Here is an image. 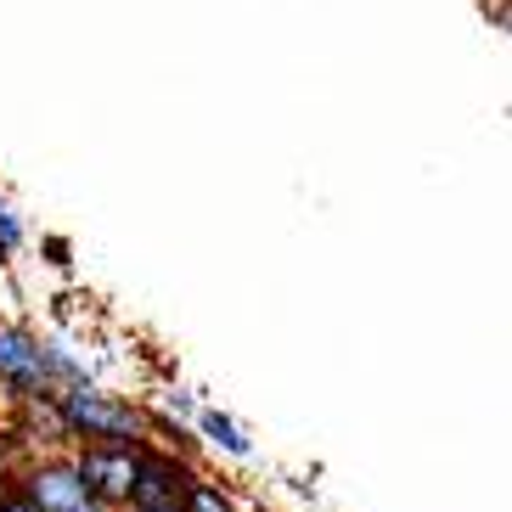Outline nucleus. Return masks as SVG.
Masks as SVG:
<instances>
[{
  "label": "nucleus",
  "mask_w": 512,
  "mask_h": 512,
  "mask_svg": "<svg viewBox=\"0 0 512 512\" xmlns=\"http://www.w3.org/2000/svg\"><path fill=\"white\" fill-rule=\"evenodd\" d=\"M57 417L68 434V451L74 445H152V406L102 389L96 377L57 394Z\"/></svg>",
  "instance_id": "obj_1"
},
{
  "label": "nucleus",
  "mask_w": 512,
  "mask_h": 512,
  "mask_svg": "<svg viewBox=\"0 0 512 512\" xmlns=\"http://www.w3.org/2000/svg\"><path fill=\"white\" fill-rule=\"evenodd\" d=\"M12 490L29 501L34 512H113L91 496V484L79 479V467L68 451H46V456H23V462L6 473Z\"/></svg>",
  "instance_id": "obj_2"
},
{
  "label": "nucleus",
  "mask_w": 512,
  "mask_h": 512,
  "mask_svg": "<svg viewBox=\"0 0 512 512\" xmlns=\"http://www.w3.org/2000/svg\"><path fill=\"white\" fill-rule=\"evenodd\" d=\"M197 479V462L169 445H141L136 451V479H130V496L124 512H181L186 490Z\"/></svg>",
  "instance_id": "obj_3"
},
{
  "label": "nucleus",
  "mask_w": 512,
  "mask_h": 512,
  "mask_svg": "<svg viewBox=\"0 0 512 512\" xmlns=\"http://www.w3.org/2000/svg\"><path fill=\"white\" fill-rule=\"evenodd\" d=\"M0 394L12 406L51 394L46 372H40V332L29 321H0Z\"/></svg>",
  "instance_id": "obj_4"
},
{
  "label": "nucleus",
  "mask_w": 512,
  "mask_h": 512,
  "mask_svg": "<svg viewBox=\"0 0 512 512\" xmlns=\"http://www.w3.org/2000/svg\"><path fill=\"white\" fill-rule=\"evenodd\" d=\"M136 451L141 445H74V467L79 479L91 484V496L102 507L124 512V496H130V479H136Z\"/></svg>",
  "instance_id": "obj_5"
},
{
  "label": "nucleus",
  "mask_w": 512,
  "mask_h": 512,
  "mask_svg": "<svg viewBox=\"0 0 512 512\" xmlns=\"http://www.w3.org/2000/svg\"><path fill=\"white\" fill-rule=\"evenodd\" d=\"M192 434L203 439V445H209V451L231 456V462H254V439H248V428H242V422L231 417V411L209 406V400H203V411H197Z\"/></svg>",
  "instance_id": "obj_6"
},
{
  "label": "nucleus",
  "mask_w": 512,
  "mask_h": 512,
  "mask_svg": "<svg viewBox=\"0 0 512 512\" xmlns=\"http://www.w3.org/2000/svg\"><path fill=\"white\" fill-rule=\"evenodd\" d=\"M40 372H46V389L51 394L74 389V383H91V361H85L62 332H40Z\"/></svg>",
  "instance_id": "obj_7"
},
{
  "label": "nucleus",
  "mask_w": 512,
  "mask_h": 512,
  "mask_svg": "<svg viewBox=\"0 0 512 512\" xmlns=\"http://www.w3.org/2000/svg\"><path fill=\"white\" fill-rule=\"evenodd\" d=\"M181 512H242V507H237V496H231L226 484H214L209 473H197L192 490H186V501H181Z\"/></svg>",
  "instance_id": "obj_8"
},
{
  "label": "nucleus",
  "mask_w": 512,
  "mask_h": 512,
  "mask_svg": "<svg viewBox=\"0 0 512 512\" xmlns=\"http://www.w3.org/2000/svg\"><path fill=\"white\" fill-rule=\"evenodd\" d=\"M23 248H29V220L12 209V197L0 192V265H12Z\"/></svg>",
  "instance_id": "obj_9"
},
{
  "label": "nucleus",
  "mask_w": 512,
  "mask_h": 512,
  "mask_svg": "<svg viewBox=\"0 0 512 512\" xmlns=\"http://www.w3.org/2000/svg\"><path fill=\"white\" fill-rule=\"evenodd\" d=\"M197 411H203V394H197V389H181V383H169L164 400H158V417L175 422V428H186V434H192Z\"/></svg>",
  "instance_id": "obj_10"
},
{
  "label": "nucleus",
  "mask_w": 512,
  "mask_h": 512,
  "mask_svg": "<svg viewBox=\"0 0 512 512\" xmlns=\"http://www.w3.org/2000/svg\"><path fill=\"white\" fill-rule=\"evenodd\" d=\"M0 512H34L29 501H23V496L12 490V479H6V473H0Z\"/></svg>",
  "instance_id": "obj_11"
},
{
  "label": "nucleus",
  "mask_w": 512,
  "mask_h": 512,
  "mask_svg": "<svg viewBox=\"0 0 512 512\" xmlns=\"http://www.w3.org/2000/svg\"><path fill=\"white\" fill-rule=\"evenodd\" d=\"M46 254H51V265H68V242H62V237H46Z\"/></svg>",
  "instance_id": "obj_12"
},
{
  "label": "nucleus",
  "mask_w": 512,
  "mask_h": 512,
  "mask_svg": "<svg viewBox=\"0 0 512 512\" xmlns=\"http://www.w3.org/2000/svg\"><path fill=\"white\" fill-rule=\"evenodd\" d=\"M254 512H265V507H254Z\"/></svg>",
  "instance_id": "obj_13"
}]
</instances>
